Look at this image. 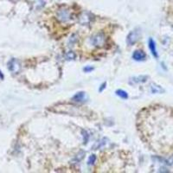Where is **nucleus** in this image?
Listing matches in <instances>:
<instances>
[{"instance_id":"1","label":"nucleus","mask_w":173,"mask_h":173,"mask_svg":"<svg viewBox=\"0 0 173 173\" xmlns=\"http://www.w3.org/2000/svg\"><path fill=\"white\" fill-rule=\"evenodd\" d=\"M56 18L61 23H68L74 18V12L69 5H61L56 10Z\"/></svg>"},{"instance_id":"2","label":"nucleus","mask_w":173,"mask_h":173,"mask_svg":"<svg viewBox=\"0 0 173 173\" xmlns=\"http://www.w3.org/2000/svg\"><path fill=\"white\" fill-rule=\"evenodd\" d=\"M89 42L93 47L95 48H101L106 44V36L102 32H99L94 34L89 38Z\"/></svg>"},{"instance_id":"3","label":"nucleus","mask_w":173,"mask_h":173,"mask_svg":"<svg viewBox=\"0 0 173 173\" xmlns=\"http://www.w3.org/2000/svg\"><path fill=\"white\" fill-rule=\"evenodd\" d=\"M138 38H139V33H138V31H132L131 33L127 36V42L128 43V45H133L138 41Z\"/></svg>"},{"instance_id":"4","label":"nucleus","mask_w":173,"mask_h":173,"mask_svg":"<svg viewBox=\"0 0 173 173\" xmlns=\"http://www.w3.org/2000/svg\"><path fill=\"white\" fill-rule=\"evenodd\" d=\"M146 54L145 52H143L142 50H136L133 55H132V58L135 61H143L146 58Z\"/></svg>"},{"instance_id":"5","label":"nucleus","mask_w":173,"mask_h":173,"mask_svg":"<svg viewBox=\"0 0 173 173\" xmlns=\"http://www.w3.org/2000/svg\"><path fill=\"white\" fill-rule=\"evenodd\" d=\"M9 69L12 72H17L18 69H19V64L17 61H16L15 59L12 60L11 62H9Z\"/></svg>"},{"instance_id":"6","label":"nucleus","mask_w":173,"mask_h":173,"mask_svg":"<svg viewBox=\"0 0 173 173\" xmlns=\"http://www.w3.org/2000/svg\"><path fill=\"white\" fill-rule=\"evenodd\" d=\"M86 93L84 92H79L75 94V95L72 98V100L74 101H75V102H82V101H84L85 100V96H86V94H85Z\"/></svg>"},{"instance_id":"7","label":"nucleus","mask_w":173,"mask_h":173,"mask_svg":"<svg viewBox=\"0 0 173 173\" xmlns=\"http://www.w3.org/2000/svg\"><path fill=\"white\" fill-rule=\"evenodd\" d=\"M149 48H150L151 54L153 55L156 58H158V53H157V50H156V44H155V42L151 38L149 39Z\"/></svg>"},{"instance_id":"8","label":"nucleus","mask_w":173,"mask_h":173,"mask_svg":"<svg viewBox=\"0 0 173 173\" xmlns=\"http://www.w3.org/2000/svg\"><path fill=\"white\" fill-rule=\"evenodd\" d=\"M116 94H117V95H118V96L121 97L122 99H127V97H128L127 93L125 92L124 90H121V89L117 90V91H116Z\"/></svg>"},{"instance_id":"9","label":"nucleus","mask_w":173,"mask_h":173,"mask_svg":"<svg viewBox=\"0 0 173 173\" xmlns=\"http://www.w3.org/2000/svg\"><path fill=\"white\" fill-rule=\"evenodd\" d=\"M66 58L68 59V60H73L75 58V54L72 52V51H69L68 52L67 54H66Z\"/></svg>"},{"instance_id":"10","label":"nucleus","mask_w":173,"mask_h":173,"mask_svg":"<svg viewBox=\"0 0 173 173\" xmlns=\"http://www.w3.org/2000/svg\"><path fill=\"white\" fill-rule=\"evenodd\" d=\"M95 160H96V157H95V155H92V156H90V158H89L88 164H89V166L94 165V164L95 163Z\"/></svg>"},{"instance_id":"11","label":"nucleus","mask_w":173,"mask_h":173,"mask_svg":"<svg viewBox=\"0 0 173 173\" xmlns=\"http://www.w3.org/2000/svg\"><path fill=\"white\" fill-rule=\"evenodd\" d=\"M82 134H83V141H84L83 143H84V144H87L88 141H89V134H88L87 131H82Z\"/></svg>"},{"instance_id":"12","label":"nucleus","mask_w":173,"mask_h":173,"mask_svg":"<svg viewBox=\"0 0 173 173\" xmlns=\"http://www.w3.org/2000/svg\"><path fill=\"white\" fill-rule=\"evenodd\" d=\"M151 91L153 93H157V92H161L162 89L158 87V86H156V85H151Z\"/></svg>"},{"instance_id":"13","label":"nucleus","mask_w":173,"mask_h":173,"mask_svg":"<svg viewBox=\"0 0 173 173\" xmlns=\"http://www.w3.org/2000/svg\"><path fill=\"white\" fill-rule=\"evenodd\" d=\"M92 70H93L92 67H87V68H85L84 69L85 72H90V71H92Z\"/></svg>"},{"instance_id":"14","label":"nucleus","mask_w":173,"mask_h":173,"mask_svg":"<svg viewBox=\"0 0 173 173\" xmlns=\"http://www.w3.org/2000/svg\"><path fill=\"white\" fill-rule=\"evenodd\" d=\"M106 85H107V84H106V83H103V84L101 85V88H100V92H101V91H102V90H103V89H105V88H106V87H105Z\"/></svg>"},{"instance_id":"15","label":"nucleus","mask_w":173,"mask_h":173,"mask_svg":"<svg viewBox=\"0 0 173 173\" xmlns=\"http://www.w3.org/2000/svg\"><path fill=\"white\" fill-rule=\"evenodd\" d=\"M171 8L173 9V0H171Z\"/></svg>"}]
</instances>
